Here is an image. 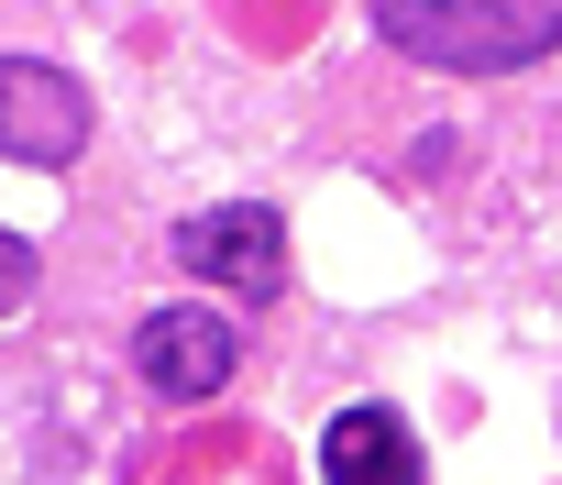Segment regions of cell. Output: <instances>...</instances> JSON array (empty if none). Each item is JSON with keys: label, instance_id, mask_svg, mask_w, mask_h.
<instances>
[{"label": "cell", "instance_id": "8992f818", "mask_svg": "<svg viewBox=\"0 0 562 485\" xmlns=\"http://www.w3.org/2000/svg\"><path fill=\"white\" fill-rule=\"evenodd\" d=\"M23 298H34V243L0 232V309H23Z\"/></svg>", "mask_w": 562, "mask_h": 485}, {"label": "cell", "instance_id": "277c9868", "mask_svg": "<svg viewBox=\"0 0 562 485\" xmlns=\"http://www.w3.org/2000/svg\"><path fill=\"white\" fill-rule=\"evenodd\" d=\"M0 155L12 166H78L89 155V89L56 56H0Z\"/></svg>", "mask_w": 562, "mask_h": 485}, {"label": "cell", "instance_id": "5b68a950", "mask_svg": "<svg viewBox=\"0 0 562 485\" xmlns=\"http://www.w3.org/2000/svg\"><path fill=\"white\" fill-rule=\"evenodd\" d=\"M321 474H331V485H430L419 430H408L397 408H342V419L321 430Z\"/></svg>", "mask_w": 562, "mask_h": 485}, {"label": "cell", "instance_id": "6da1fadb", "mask_svg": "<svg viewBox=\"0 0 562 485\" xmlns=\"http://www.w3.org/2000/svg\"><path fill=\"white\" fill-rule=\"evenodd\" d=\"M375 45L452 78H507L562 56V0H375Z\"/></svg>", "mask_w": 562, "mask_h": 485}, {"label": "cell", "instance_id": "7a4b0ae2", "mask_svg": "<svg viewBox=\"0 0 562 485\" xmlns=\"http://www.w3.org/2000/svg\"><path fill=\"white\" fill-rule=\"evenodd\" d=\"M177 266L210 277V287H232L243 309H265L276 287H288V221H276L265 199H221V210L177 221Z\"/></svg>", "mask_w": 562, "mask_h": 485}, {"label": "cell", "instance_id": "3957f363", "mask_svg": "<svg viewBox=\"0 0 562 485\" xmlns=\"http://www.w3.org/2000/svg\"><path fill=\"white\" fill-rule=\"evenodd\" d=\"M232 364H243V320H232V309L166 298V309L133 331V375H144L166 408H188V397H221V386H232Z\"/></svg>", "mask_w": 562, "mask_h": 485}]
</instances>
